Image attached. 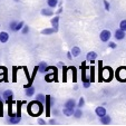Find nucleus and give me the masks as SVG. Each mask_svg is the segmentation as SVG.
I'll return each instance as SVG.
<instances>
[{"label": "nucleus", "instance_id": "nucleus-1", "mask_svg": "<svg viewBox=\"0 0 126 126\" xmlns=\"http://www.w3.org/2000/svg\"><path fill=\"white\" fill-rule=\"evenodd\" d=\"M43 112V103L39 102V100H35V102H31L28 105V113H30L32 116H37V115H40Z\"/></svg>", "mask_w": 126, "mask_h": 126}, {"label": "nucleus", "instance_id": "nucleus-2", "mask_svg": "<svg viewBox=\"0 0 126 126\" xmlns=\"http://www.w3.org/2000/svg\"><path fill=\"white\" fill-rule=\"evenodd\" d=\"M75 106H76V102L74 99L67 100L64 107V114L66 116H71L75 113Z\"/></svg>", "mask_w": 126, "mask_h": 126}, {"label": "nucleus", "instance_id": "nucleus-3", "mask_svg": "<svg viewBox=\"0 0 126 126\" xmlns=\"http://www.w3.org/2000/svg\"><path fill=\"white\" fill-rule=\"evenodd\" d=\"M99 77L103 79V80H110L113 77V73H112V69L110 68V67H106V68H104L102 70V73H99Z\"/></svg>", "mask_w": 126, "mask_h": 126}, {"label": "nucleus", "instance_id": "nucleus-4", "mask_svg": "<svg viewBox=\"0 0 126 126\" xmlns=\"http://www.w3.org/2000/svg\"><path fill=\"white\" fill-rule=\"evenodd\" d=\"M116 77L118 80L126 81V67H121L116 71Z\"/></svg>", "mask_w": 126, "mask_h": 126}, {"label": "nucleus", "instance_id": "nucleus-5", "mask_svg": "<svg viewBox=\"0 0 126 126\" xmlns=\"http://www.w3.org/2000/svg\"><path fill=\"white\" fill-rule=\"evenodd\" d=\"M110 38V31L108 30H103L100 32V40L102 41H108Z\"/></svg>", "mask_w": 126, "mask_h": 126}, {"label": "nucleus", "instance_id": "nucleus-6", "mask_svg": "<svg viewBox=\"0 0 126 126\" xmlns=\"http://www.w3.org/2000/svg\"><path fill=\"white\" fill-rule=\"evenodd\" d=\"M124 37H125V32H124V30H122V29L116 30V32H115V38H116L117 40H122Z\"/></svg>", "mask_w": 126, "mask_h": 126}, {"label": "nucleus", "instance_id": "nucleus-7", "mask_svg": "<svg viewBox=\"0 0 126 126\" xmlns=\"http://www.w3.org/2000/svg\"><path fill=\"white\" fill-rule=\"evenodd\" d=\"M96 114H97V116H99V117H103V116H105L106 115V110H105L104 107H97L96 108Z\"/></svg>", "mask_w": 126, "mask_h": 126}, {"label": "nucleus", "instance_id": "nucleus-8", "mask_svg": "<svg viewBox=\"0 0 126 126\" xmlns=\"http://www.w3.org/2000/svg\"><path fill=\"white\" fill-rule=\"evenodd\" d=\"M8 39H9L8 32H5V31L0 32V41H1V43H6V41H8Z\"/></svg>", "mask_w": 126, "mask_h": 126}, {"label": "nucleus", "instance_id": "nucleus-9", "mask_svg": "<svg viewBox=\"0 0 126 126\" xmlns=\"http://www.w3.org/2000/svg\"><path fill=\"white\" fill-rule=\"evenodd\" d=\"M96 57H97V54L94 51H91L87 54V60H89V62H92V63L96 59Z\"/></svg>", "mask_w": 126, "mask_h": 126}, {"label": "nucleus", "instance_id": "nucleus-10", "mask_svg": "<svg viewBox=\"0 0 126 126\" xmlns=\"http://www.w3.org/2000/svg\"><path fill=\"white\" fill-rule=\"evenodd\" d=\"M47 64L46 63H40V65L38 66V70L40 71V73H45V71H47Z\"/></svg>", "mask_w": 126, "mask_h": 126}, {"label": "nucleus", "instance_id": "nucleus-11", "mask_svg": "<svg viewBox=\"0 0 126 126\" xmlns=\"http://www.w3.org/2000/svg\"><path fill=\"white\" fill-rule=\"evenodd\" d=\"M55 31H57V29H55L54 27L52 28H47V29H44L41 32L44 33V35H50V33H54Z\"/></svg>", "mask_w": 126, "mask_h": 126}, {"label": "nucleus", "instance_id": "nucleus-12", "mask_svg": "<svg viewBox=\"0 0 126 126\" xmlns=\"http://www.w3.org/2000/svg\"><path fill=\"white\" fill-rule=\"evenodd\" d=\"M100 122H102L104 125H107V124H110V116H107V115H105V116L100 117Z\"/></svg>", "mask_w": 126, "mask_h": 126}, {"label": "nucleus", "instance_id": "nucleus-13", "mask_svg": "<svg viewBox=\"0 0 126 126\" xmlns=\"http://www.w3.org/2000/svg\"><path fill=\"white\" fill-rule=\"evenodd\" d=\"M83 81H84V87H89V85H91V79L87 78V77H85V75L83 74Z\"/></svg>", "mask_w": 126, "mask_h": 126}, {"label": "nucleus", "instance_id": "nucleus-14", "mask_svg": "<svg viewBox=\"0 0 126 126\" xmlns=\"http://www.w3.org/2000/svg\"><path fill=\"white\" fill-rule=\"evenodd\" d=\"M33 93H35V88L33 87H31V86H29V87H27V89H26V95L27 96H32L33 95Z\"/></svg>", "mask_w": 126, "mask_h": 126}, {"label": "nucleus", "instance_id": "nucleus-15", "mask_svg": "<svg viewBox=\"0 0 126 126\" xmlns=\"http://www.w3.org/2000/svg\"><path fill=\"white\" fill-rule=\"evenodd\" d=\"M79 54H80V49H79L78 47H74L73 49H71V55L74 56V57L79 56Z\"/></svg>", "mask_w": 126, "mask_h": 126}, {"label": "nucleus", "instance_id": "nucleus-16", "mask_svg": "<svg viewBox=\"0 0 126 126\" xmlns=\"http://www.w3.org/2000/svg\"><path fill=\"white\" fill-rule=\"evenodd\" d=\"M12 96H14V94H12L11 91H6V92H3V94H2V97L5 98V99H8V98L12 97Z\"/></svg>", "mask_w": 126, "mask_h": 126}, {"label": "nucleus", "instance_id": "nucleus-17", "mask_svg": "<svg viewBox=\"0 0 126 126\" xmlns=\"http://www.w3.org/2000/svg\"><path fill=\"white\" fill-rule=\"evenodd\" d=\"M58 21H59V18H58V17H55V18L51 20L52 27H54L55 29H57V30H58Z\"/></svg>", "mask_w": 126, "mask_h": 126}, {"label": "nucleus", "instance_id": "nucleus-18", "mask_svg": "<svg viewBox=\"0 0 126 126\" xmlns=\"http://www.w3.org/2000/svg\"><path fill=\"white\" fill-rule=\"evenodd\" d=\"M47 3H48V6H49L50 8H54V7L57 6L58 0H47Z\"/></svg>", "mask_w": 126, "mask_h": 126}, {"label": "nucleus", "instance_id": "nucleus-19", "mask_svg": "<svg viewBox=\"0 0 126 126\" xmlns=\"http://www.w3.org/2000/svg\"><path fill=\"white\" fill-rule=\"evenodd\" d=\"M36 98H37V100H39V102H41V103H45L46 102V96H44L43 94H38Z\"/></svg>", "mask_w": 126, "mask_h": 126}, {"label": "nucleus", "instance_id": "nucleus-20", "mask_svg": "<svg viewBox=\"0 0 126 126\" xmlns=\"http://www.w3.org/2000/svg\"><path fill=\"white\" fill-rule=\"evenodd\" d=\"M17 24H18L17 21H11V22H10V25H9V28L11 29L12 31H16V29H17Z\"/></svg>", "mask_w": 126, "mask_h": 126}, {"label": "nucleus", "instance_id": "nucleus-21", "mask_svg": "<svg viewBox=\"0 0 126 126\" xmlns=\"http://www.w3.org/2000/svg\"><path fill=\"white\" fill-rule=\"evenodd\" d=\"M41 14L44 15V16H51L52 15V11L49 9H43L41 10Z\"/></svg>", "mask_w": 126, "mask_h": 126}, {"label": "nucleus", "instance_id": "nucleus-22", "mask_svg": "<svg viewBox=\"0 0 126 126\" xmlns=\"http://www.w3.org/2000/svg\"><path fill=\"white\" fill-rule=\"evenodd\" d=\"M119 27H121L122 30L126 31V20H123V21L121 22V25H119Z\"/></svg>", "mask_w": 126, "mask_h": 126}, {"label": "nucleus", "instance_id": "nucleus-23", "mask_svg": "<svg viewBox=\"0 0 126 126\" xmlns=\"http://www.w3.org/2000/svg\"><path fill=\"white\" fill-rule=\"evenodd\" d=\"M22 28H24V21L18 22V24H17V29H16V31L20 30V29H22Z\"/></svg>", "mask_w": 126, "mask_h": 126}, {"label": "nucleus", "instance_id": "nucleus-24", "mask_svg": "<svg viewBox=\"0 0 126 126\" xmlns=\"http://www.w3.org/2000/svg\"><path fill=\"white\" fill-rule=\"evenodd\" d=\"M74 116L76 117V118H79V117L81 116V110H75V113H74Z\"/></svg>", "mask_w": 126, "mask_h": 126}, {"label": "nucleus", "instance_id": "nucleus-25", "mask_svg": "<svg viewBox=\"0 0 126 126\" xmlns=\"http://www.w3.org/2000/svg\"><path fill=\"white\" fill-rule=\"evenodd\" d=\"M84 104H85V99H84L83 97L79 99V104H78V108H80V107H83L84 106Z\"/></svg>", "mask_w": 126, "mask_h": 126}, {"label": "nucleus", "instance_id": "nucleus-26", "mask_svg": "<svg viewBox=\"0 0 126 126\" xmlns=\"http://www.w3.org/2000/svg\"><path fill=\"white\" fill-rule=\"evenodd\" d=\"M28 31H29V27L28 26H24V28H22V33H24V35H26Z\"/></svg>", "mask_w": 126, "mask_h": 126}, {"label": "nucleus", "instance_id": "nucleus-27", "mask_svg": "<svg viewBox=\"0 0 126 126\" xmlns=\"http://www.w3.org/2000/svg\"><path fill=\"white\" fill-rule=\"evenodd\" d=\"M104 3H105V8H106V10H110V3L107 2L106 0H104Z\"/></svg>", "mask_w": 126, "mask_h": 126}, {"label": "nucleus", "instance_id": "nucleus-28", "mask_svg": "<svg viewBox=\"0 0 126 126\" xmlns=\"http://www.w3.org/2000/svg\"><path fill=\"white\" fill-rule=\"evenodd\" d=\"M38 124H40V125H46L45 121H44V119H41V118H38Z\"/></svg>", "mask_w": 126, "mask_h": 126}, {"label": "nucleus", "instance_id": "nucleus-29", "mask_svg": "<svg viewBox=\"0 0 126 126\" xmlns=\"http://www.w3.org/2000/svg\"><path fill=\"white\" fill-rule=\"evenodd\" d=\"M108 46H110V48H116V44H115V43H110V45H108Z\"/></svg>", "mask_w": 126, "mask_h": 126}, {"label": "nucleus", "instance_id": "nucleus-30", "mask_svg": "<svg viewBox=\"0 0 126 126\" xmlns=\"http://www.w3.org/2000/svg\"><path fill=\"white\" fill-rule=\"evenodd\" d=\"M55 123H56V122L54 121V119H51V121H50V124H55Z\"/></svg>", "mask_w": 126, "mask_h": 126}, {"label": "nucleus", "instance_id": "nucleus-31", "mask_svg": "<svg viewBox=\"0 0 126 126\" xmlns=\"http://www.w3.org/2000/svg\"><path fill=\"white\" fill-rule=\"evenodd\" d=\"M68 58H69V59L71 58V54H70V52H68Z\"/></svg>", "mask_w": 126, "mask_h": 126}, {"label": "nucleus", "instance_id": "nucleus-32", "mask_svg": "<svg viewBox=\"0 0 126 126\" xmlns=\"http://www.w3.org/2000/svg\"><path fill=\"white\" fill-rule=\"evenodd\" d=\"M15 1H19V0H15Z\"/></svg>", "mask_w": 126, "mask_h": 126}]
</instances>
